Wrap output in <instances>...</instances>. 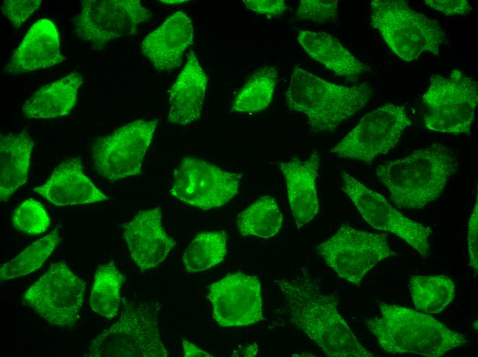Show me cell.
I'll return each instance as SVG.
<instances>
[{
  "label": "cell",
  "mask_w": 478,
  "mask_h": 357,
  "mask_svg": "<svg viewBox=\"0 0 478 357\" xmlns=\"http://www.w3.org/2000/svg\"><path fill=\"white\" fill-rule=\"evenodd\" d=\"M236 222L243 235L269 238L282 227V214L275 198L263 196L242 211Z\"/></svg>",
  "instance_id": "cell-27"
},
{
  "label": "cell",
  "mask_w": 478,
  "mask_h": 357,
  "mask_svg": "<svg viewBox=\"0 0 478 357\" xmlns=\"http://www.w3.org/2000/svg\"><path fill=\"white\" fill-rule=\"evenodd\" d=\"M409 288L417 310L426 314L443 311L454 299L455 285L448 276L412 275Z\"/></svg>",
  "instance_id": "cell-25"
},
{
  "label": "cell",
  "mask_w": 478,
  "mask_h": 357,
  "mask_svg": "<svg viewBox=\"0 0 478 357\" xmlns=\"http://www.w3.org/2000/svg\"><path fill=\"white\" fill-rule=\"evenodd\" d=\"M278 81L275 67L263 66L255 71L240 89L231 106L237 113H255L266 108L271 102Z\"/></svg>",
  "instance_id": "cell-28"
},
{
  "label": "cell",
  "mask_w": 478,
  "mask_h": 357,
  "mask_svg": "<svg viewBox=\"0 0 478 357\" xmlns=\"http://www.w3.org/2000/svg\"><path fill=\"white\" fill-rule=\"evenodd\" d=\"M12 223L19 231L27 235H39L49 228L50 219L41 203L29 198L16 209Z\"/></svg>",
  "instance_id": "cell-31"
},
{
  "label": "cell",
  "mask_w": 478,
  "mask_h": 357,
  "mask_svg": "<svg viewBox=\"0 0 478 357\" xmlns=\"http://www.w3.org/2000/svg\"><path fill=\"white\" fill-rule=\"evenodd\" d=\"M32 190L55 206L90 204L109 199L84 174L79 157L62 161L43 185Z\"/></svg>",
  "instance_id": "cell-18"
},
{
  "label": "cell",
  "mask_w": 478,
  "mask_h": 357,
  "mask_svg": "<svg viewBox=\"0 0 478 357\" xmlns=\"http://www.w3.org/2000/svg\"><path fill=\"white\" fill-rule=\"evenodd\" d=\"M373 92L367 82L338 84L296 65L286 101L290 111L304 115L315 130L332 133L368 103Z\"/></svg>",
  "instance_id": "cell-3"
},
{
  "label": "cell",
  "mask_w": 478,
  "mask_h": 357,
  "mask_svg": "<svg viewBox=\"0 0 478 357\" xmlns=\"http://www.w3.org/2000/svg\"><path fill=\"white\" fill-rule=\"evenodd\" d=\"M193 25L188 16L178 11L168 16L141 42V51L158 71L180 66L183 53L192 44Z\"/></svg>",
  "instance_id": "cell-17"
},
{
  "label": "cell",
  "mask_w": 478,
  "mask_h": 357,
  "mask_svg": "<svg viewBox=\"0 0 478 357\" xmlns=\"http://www.w3.org/2000/svg\"><path fill=\"white\" fill-rule=\"evenodd\" d=\"M380 316L366 325L383 350L389 354H413L437 357L467 343L429 314L397 305L381 303Z\"/></svg>",
  "instance_id": "cell-4"
},
{
  "label": "cell",
  "mask_w": 478,
  "mask_h": 357,
  "mask_svg": "<svg viewBox=\"0 0 478 357\" xmlns=\"http://www.w3.org/2000/svg\"><path fill=\"white\" fill-rule=\"evenodd\" d=\"M291 321L327 356L369 357L339 314L335 297L323 292L307 270L275 281Z\"/></svg>",
  "instance_id": "cell-1"
},
{
  "label": "cell",
  "mask_w": 478,
  "mask_h": 357,
  "mask_svg": "<svg viewBox=\"0 0 478 357\" xmlns=\"http://www.w3.org/2000/svg\"><path fill=\"white\" fill-rule=\"evenodd\" d=\"M341 189L349 196L365 220L376 229L394 233L420 255L430 249L429 227L405 217L380 193L374 191L345 172H342Z\"/></svg>",
  "instance_id": "cell-14"
},
{
  "label": "cell",
  "mask_w": 478,
  "mask_h": 357,
  "mask_svg": "<svg viewBox=\"0 0 478 357\" xmlns=\"http://www.w3.org/2000/svg\"><path fill=\"white\" fill-rule=\"evenodd\" d=\"M452 151L438 143L377 166L379 180L400 209H420L437 199L457 172Z\"/></svg>",
  "instance_id": "cell-2"
},
{
  "label": "cell",
  "mask_w": 478,
  "mask_h": 357,
  "mask_svg": "<svg viewBox=\"0 0 478 357\" xmlns=\"http://www.w3.org/2000/svg\"><path fill=\"white\" fill-rule=\"evenodd\" d=\"M123 274L113 262L99 266L96 270L90 296V307L98 314L111 319L119 312Z\"/></svg>",
  "instance_id": "cell-26"
},
{
  "label": "cell",
  "mask_w": 478,
  "mask_h": 357,
  "mask_svg": "<svg viewBox=\"0 0 478 357\" xmlns=\"http://www.w3.org/2000/svg\"><path fill=\"white\" fill-rule=\"evenodd\" d=\"M56 228L43 238L32 243L18 255L1 264V282L25 276L38 270L54 251L60 241Z\"/></svg>",
  "instance_id": "cell-30"
},
{
  "label": "cell",
  "mask_w": 478,
  "mask_h": 357,
  "mask_svg": "<svg viewBox=\"0 0 478 357\" xmlns=\"http://www.w3.org/2000/svg\"><path fill=\"white\" fill-rule=\"evenodd\" d=\"M182 346L183 350V356L185 357H196V356H205V357H212L213 356L208 354L207 352L202 350L201 348L195 345L194 344L189 342L183 338H181Z\"/></svg>",
  "instance_id": "cell-37"
},
{
  "label": "cell",
  "mask_w": 478,
  "mask_h": 357,
  "mask_svg": "<svg viewBox=\"0 0 478 357\" xmlns=\"http://www.w3.org/2000/svg\"><path fill=\"white\" fill-rule=\"evenodd\" d=\"M411 125L405 106L385 104L365 115L330 152L341 158L369 163L394 149Z\"/></svg>",
  "instance_id": "cell-11"
},
{
  "label": "cell",
  "mask_w": 478,
  "mask_h": 357,
  "mask_svg": "<svg viewBox=\"0 0 478 357\" xmlns=\"http://www.w3.org/2000/svg\"><path fill=\"white\" fill-rule=\"evenodd\" d=\"M34 141L26 133H6L0 140V198L8 200L27 180Z\"/></svg>",
  "instance_id": "cell-24"
},
{
  "label": "cell",
  "mask_w": 478,
  "mask_h": 357,
  "mask_svg": "<svg viewBox=\"0 0 478 357\" xmlns=\"http://www.w3.org/2000/svg\"><path fill=\"white\" fill-rule=\"evenodd\" d=\"M82 83L81 75L73 72L41 87L23 104V115L27 118L49 119L68 115L77 102Z\"/></svg>",
  "instance_id": "cell-23"
},
{
  "label": "cell",
  "mask_w": 478,
  "mask_h": 357,
  "mask_svg": "<svg viewBox=\"0 0 478 357\" xmlns=\"http://www.w3.org/2000/svg\"><path fill=\"white\" fill-rule=\"evenodd\" d=\"M317 253L341 278L354 285L381 260L396 255L385 235L345 224L317 246Z\"/></svg>",
  "instance_id": "cell-10"
},
{
  "label": "cell",
  "mask_w": 478,
  "mask_h": 357,
  "mask_svg": "<svg viewBox=\"0 0 478 357\" xmlns=\"http://www.w3.org/2000/svg\"><path fill=\"white\" fill-rule=\"evenodd\" d=\"M424 2L430 9L448 16H464L473 11L466 0H426Z\"/></svg>",
  "instance_id": "cell-34"
},
{
  "label": "cell",
  "mask_w": 478,
  "mask_h": 357,
  "mask_svg": "<svg viewBox=\"0 0 478 357\" xmlns=\"http://www.w3.org/2000/svg\"><path fill=\"white\" fill-rule=\"evenodd\" d=\"M188 1L185 0H162L161 2L166 3V4H179L183 2H187Z\"/></svg>",
  "instance_id": "cell-38"
},
{
  "label": "cell",
  "mask_w": 478,
  "mask_h": 357,
  "mask_svg": "<svg viewBox=\"0 0 478 357\" xmlns=\"http://www.w3.org/2000/svg\"><path fill=\"white\" fill-rule=\"evenodd\" d=\"M64 60L56 25L48 19H42L27 31L5 70L10 74H21L50 67Z\"/></svg>",
  "instance_id": "cell-19"
},
{
  "label": "cell",
  "mask_w": 478,
  "mask_h": 357,
  "mask_svg": "<svg viewBox=\"0 0 478 357\" xmlns=\"http://www.w3.org/2000/svg\"><path fill=\"white\" fill-rule=\"evenodd\" d=\"M207 297L220 327L245 326L263 319L261 285L256 276L227 274L209 286Z\"/></svg>",
  "instance_id": "cell-15"
},
{
  "label": "cell",
  "mask_w": 478,
  "mask_h": 357,
  "mask_svg": "<svg viewBox=\"0 0 478 357\" xmlns=\"http://www.w3.org/2000/svg\"><path fill=\"white\" fill-rule=\"evenodd\" d=\"M153 14L139 0H84L74 20L78 37L100 49L111 41L136 34Z\"/></svg>",
  "instance_id": "cell-12"
},
{
  "label": "cell",
  "mask_w": 478,
  "mask_h": 357,
  "mask_svg": "<svg viewBox=\"0 0 478 357\" xmlns=\"http://www.w3.org/2000/svg\"><path fill=\"white\" fill-rule=\"evenodd\" d=\"M157 124V119H138L95 139L91 153L97 174L111 182L141 174Z\"/></svg>",
  "instance_id": "cell-9"
},
{
  "label": "cell",
  "mask_w": 478,
  "mask_h": 357,
  "mask_svg": "<svg viewBox=\"0 0 478 357\" xmlns=\"http://www.w3.org/2000/svg\"><path fill=\"white\" fill-rule=\"evenodd\" d=\"M338 5L337 0H301L294 16L299 21L328 23L336 18Z\"/></svg>",
  "instance_id": "cell-32"
},
{
  "label": "cell",
  "mask_w": 478,
  "mask_h": 357,
  "mask_svg": "<svg viewBox=\"0 0 478 357\" xmlns=\"http://www.w3.org/2000/svg\"><path fill=\"white\" fill-rule=\"evenodd\" d=\"M207 84L206 74L191 51L185 67L168 91L170 123L186 125L200 118Z\"/></svg>",
  "instance_id": "cell-21"
},
{
  "label": "cell",
  "mask_w": 478,
  "mask_h": 357,
  "mask_svg": "<svg viewBox=\"0 0 478 357\" xmlns=\"http://www.w3.org/2000/svg\"><path fill=\"white\" fill-rule=\"evenodd\" d=\"M371 25L402 60L410 62L429 53L438 56L446 43L440 23L413 9L404 0H372Z\"/></svg>",
  "instance_id": "cell-5"
},
{
  "label": "cell",
  "mask_w": 478,
  "mask_h": 357,
  "mask_svg": "<svg viewBox=\"0 0 478 357\" xmlns=\"http://www.w3.org/2000/svg\"><path fill=\"white\" fill-rule=\"evenodd\" d=\"M297 42L307 55L337 76L356 81L371 70L334 36L324 32L300 30Z\"/></svg>",
  "instance_id": "cell-22"
},
{
  "label": "cell",
  "mask_w": 478,
  "mask_h": 357,
  "mask_svg": "<svg viewBox=\"0 0 478 357\" xmlns=\"http://www.w3.org/2000/svg\"><path fill=\"white\" fill-rule=\"evenodd\" d=\"M241 178L240 173L187 157L174 171L170 193L183 203L208 210L224 205L238 194Z\"/></svg>",
  "instance_id": "cell-13"
},
{
  "label": "cell",
  "mask_w": 478,
  "mask_h": 357,
  "mask_svg": "<svg viewBox=\"0 0 478 357\" xmlns=\"http://www.w3.org/2000/svg\"><path fill=\"white\" fill-rule=\"evenodd\" d=\"M156 313L146 302L124 301L119 319L98 334L84 356L166 357Z\"/></svg>",
  "instance_id": "cell-6"
},
{
  "label": "cell",
  "mask_w": 478,
  "mask_h": 357,
  "mask_svg": "<svg viewBox=\"0 0 478 357\" xmlns=\"http://www.w3.org/2000/svg\"><path fill=\"white\" fill-rule=\"evenodd\" d=\"M478 207L477 196L474 208L468 222V250L469 266L473 269L475 275L478 270Z\"/></svg>",
  "instance_id": "cell-36"
},
{
  "label": "cell",
  "mask_w": 478,
  "mask_h": 357,
  "mask_svg": "<svg viewBox=\"0 0 478 357\" xmlns=\"http://www.w3.org/2000/svg\"><path fill=\"white\" fill-rule=\"evenodd\" d=\"M122 227L130 257L141 273L159 266L176 245L162 224L159 207L139 211Z\"/></svg>",
  "instance_id": "cell-16"
},
{
  "label": "cell",
  "mask_w": 478,
  "mask_h": 357,
  "mask_svg": "<svg viewBox=\"0 0 478 357\" xmlns=\"http://www.w3.org/2000/svg\"><path fill=\"white\" fill-rule=\"evenodd\" d=\"M86 283L62 262H54L23 294V303L49 324L71 327L80 317Z\"/></svg>",
  "instance_id": "cell-8"
},
{
  "label": "cell",
  "mask_w": 478,
  "mask_h": 357,
  "mask_svg": "<svg viewBox=\"0 0 478 357\" xmlns=\"http://www.w3.org/2000/svg\"><path fill=\"white\" fill-rule=\"evenodd\" d=\"M41 3V0H5L3 1L1 10L14 28L19 29L38 9Z\"/></svg>",
  "instance_id": "cell-33"
},
{
  "label": "cell",
  "mask_w": 478,
  "mask_h": 357,
  "mask_svg": "<svg viewBox=\"0 0 478 357\" xmlns=\"http://www.w3.org/2000/svg\"><path fill=\"white\" fill-rule=\"evenodd\" d=\"M319 167L320 158L317 152L305 161L293 158L280 164L286 179L289 205L297 229L310 222L318 212L316 179Z\"/></svg>",
  "instance_id": "cell-20"
},
{
  "label": "cell",
  "mask_w": 478,
  "mask_h": 357,
  "mask_svg": "<svg viewBox=\"0 0 478 357\" xmlns=\"http://www.w3.org/2000/svg\"><path fill=\"white\" fill-rule=\"evenodd\" d=\"M242 2L249 10L268 18L280 16L288 8L283 0H243Z\"/></svg>",
  "instance_id": "cell-35"
},
{
  "label": "cell",
  "mask_w": 478,
  "mask_h": 357,
  "mask_svg": "<svg viewBox=\"0 0 478 357\" xmlns=\"http://www.w3.org/2000/svg\"><path fill=\"white\" fill-rule=\"evenodd\" d=\"M424 126L439 133L470 135L478 104L477 82L459 69L433 74L422 95Z\"/></svg>",
  "instance_id": "cell-7"
},
{
  "label": "cell",
  "mask_w": 478,
  "mask_h": 357,
  "mask_svg": "<svg viewBox=\"0 0 478 357\" xmlns=\"http://www.w3.org/2000/svg\"><path fill=\"white\" fill-rule=\"evenodd\" d=\"M227 235L224 231H203L196 235L185 250L182 261L185 271H204L223 261Z\"/></svg>",
  "instance_id": "cell-29"
}]
</instances>
